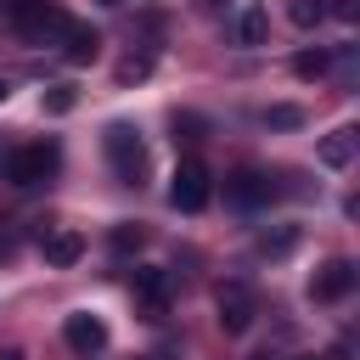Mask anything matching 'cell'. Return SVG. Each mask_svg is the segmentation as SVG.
I'll return each mask as SVG.
<instances>
[{"instance_id":"cell-23","label":"cell","mask_w":360,"mask_h":360,"mask_svg":"<svg viewBox=\"0 0 360 360\" xmlns=\"http://www.w3.org/2000/svg\"><path fill=\"white\" fill-rule=\"evenodd\" d=\"M0 101H6V73H0Z\"/></svg>"},{"instance_id":"cell-6","label":"cell","mask_w":360,"mask_h":360,"mask_svg":"<svg viewBox=\"0 0 360 360\" xmlns=\"http://www.w3.org/2000/svg\"><path fill=\"white\" fill-rule=\"evenodd\" d=\"M62 343H68L79 360H90V354H101V349H107V321H101V315H90V309H79V315H68V321H62Z\"/></svg>"},{"instance_id":"cell-22","label":"cell","mask_w":360,"mask_h":360,"mask_svg":"<svg viewBox=\"0 0 360 360\" xmlns=\"http://www.w3.org/2000/svg\"><path fill=\"white\" fill-rule=\"evenodd\" d=\"M0 360H22V354H17V349H6V354H0Z\"/></svg>"},{"instance_id":"cell-2","label":"cell","mask_w":360,"mask_h":360,"mask_svg":"<svg viewBox=\"0 0 360 360\" xmlns=\"http://www.w3.org/2000/svg\"><path fill=\"white\" fill-rule=\"evenodd\" d=\"M56 169H62V146H56V141H28V146H17V152L6 158V180L22 186V191H28V186H45Z\"/></svg>"},{"instance_id":"cell-7","label":"cell","mask_w":360,"mask_h":360,"mask_svg":"<svg viewBox=\"0 0 360 360\" xmlns=\"http://www.w3.org/2000/svg\"><path fill=\"white\" fill-rule=\"evenodd\" d=\"M6 11H11V22L28 34V39H45V34H62V11L51 6V0H6Z\"/></svg>"},{"instance_id":"cell-15","label":"cell","mask_w":360,"mask_h":360,"mask_svg":"<svg viewBox=\"0 0 360 360\" xmlns=\"http://www.w3.org/2000/svg\"><path fill=\"white\" fill-rule=\"evenodd\" d=\"M287 22L292 28H321L326 22V0H287Z\"/></svg>"},{"instance_id":"cell-11","label":"cell","mask_w":360,"mask_h":360,"mask_svg":"<svg viewBox=\"0 0 360 360\" xmlns=\"http://www.w3.org/2000/svg\"><path fill=\"white\" fill-rule=\"evenodd\" d=\"M56 39H62V56H68L73 68H84V62H96V51H101V34H96L90 22H73V17L62 22V34H56Z\"/></svg>"},{"instance_id":"cell-14","label":"cell","mask_w":360,"mask_h":360,"mask_svg":"<svg viewBox=\"0 0 360 360\" xmlns=\"http://www.w3.org/2000/svg\"><path fill=\"white\" fill-rule=\"evenodd\" d=\"M253 248H259L264 259H287V253L298 248V225H281V231H264V236H259Z\"/></svg>"},{"instance_id":"cell-12","label":"cell","mask_w":360,"mask_h":360,"mask_svg":"<svg viewBox=\"0 0 360 360\" xmlns=\"http://www.w3.org/2000/svg\"><path fill=\"white\" fill-rule=\"evenodd\" d=\"M231 39H236V45H248V51H253V45H264V39H270V11L248 0V6L231 17Z\"/></svg>"},{"instance_id":"cell-20","label":"cell","mask_w":360,"mask_h":360,"mask_svg":"<svg viewBox=\"0 0 360 360\" xmlns=\"http://www.w3.org/2000/svg\"><path fill=\"white\" fill-rule=\"evenodd\" d=\"M141 242H146L141 225H118V231H112V253H129V248H141Z\"/></svg>"},{"instance_id":"cell-10","label":"cell","mask_w":360,"mask_h":360,"mask_svg":"<svg viewBox=\"0 0 360 360\" xmlns=\"http://www.w3.org/2000/svg\"><path fill=\"white\" fill-rule=\"evenodd\" d=\"M39 253H45V264L68 270V264H79V253H84V231L56 225V231H45V236H39Z\"/></svg>"},{"instance_id":"cell-8","label":"cell","mask_w":360,"mask_h":360,"mask_svg":"<svg viewBox=\"0 0 360 360\" xmlns=\"http://www.w3.org/2000/svg\"><path fill=\"white\" fill-rule=\"evenodd\" d=\"M354 292V264L349 259H326L315 276H309V298L315 304H338V298H349Z\"/></svg>"},{"instance_id":"cell-1","label":"cell","mask_w":360,"mask_h":360,"mask_svg":"<svg viewBox=\"0 0 360 360\" xmlns=\"http://www.w3.org/2000/svg\"><path fill=\"white\" fill-rule=\"evenodd\" d=\"M101 152H107V163H112V174H118L124 186H141V174H146L141 129H129V124H107V129H101Z\"/></svg>"},{"instance_id":"cell-18","label":"cell","mask_w":360,"mask_h":360,"mask_svg":"<svg viewBox=\"0 0 360 360\" xmlns=\"http://www.w3.org/2000/svg\"><path fill=\"white\" fill-rule=\"evenodd\" d=\"M259 118H264L270 129H298V124H304V107H292V101H281V107H264Z\"/></svg>"},{"instance_id":"cell-9","label":"cell","mask_w":360,"mask_h":360,"mask_svg":"<svg viewBox=\"0 0 360 360\" xmlns=\"http://www.w3.org/2000/svg\"><path fill=\"white\" fill-rule=\"evenodd\" d=\"M169 298H174V276L158 270V264H141V270H135V304L158 321V315L169 309Z\"/></svg>"},{"instance_id":"cell-5","label":"cell","mask_w":360,"mask_h":360,"mask_svg":"<svg viewBox=\"0 0 360 360\" xmlns=\"http://www.w3.org/2000/svg\"><path fill=\"white\" fill-rule=\"evenodd\" d=\"M253 315H259L253 287H248V281H225V287H219V326H225L231 338H242V332L253 326Z\"/></svg>"},{"instance_id":"cell-13","label":"cell","mask_w":360,"mask_h":360,"mask_svg":"<svg viewBox=\"0 0 360 360\" xmlns=\"http://www.w3.org/2000/svg\"><path fill=\"white\" fill-rule=\"evenodd\" d=\"M315 158H321L326 169H349V163H354V129L343 124V129H332V135H321V146H315Z\"/></svg>"},{"instance_id":"cell-21","label":"cell","mask_w":360,"mask_h":360,"mask_svg":"<svg viewBox=\"0 0 360 360\" xmlns=\"http://www.w3.org/2000/svg\"><path fill=\"white\" fill-rule=\"evenodd\" d=\"M197 129H202L197 118H174V141H197Z\"/></svg>"},{"instance_id":"cell-24","label":"cell","mask_w":360,"mask_h":360,"mask_svg":"<svg viewBox=\"0 0 360 360\" xmlns=\"http://www.w3.org/2000/svg\"><path fill=\"white\" fill-rule=\"evenodd\" d=\"M101 6H124V0H101Z\"/></svg>"},{"instance_id":"cell-16","label":"cell","mask_w":360,"mask_h":360,"mask_svg":"<svg viewBox=\"0 0 360 360\" xmlns=\"http://www.w3.org/2000/svg\"><path fill=\"white\" fill-rule=\"evenodd\" d=\"M39 107H45L51 118H62V112H73V107H79V90H73V84H51V90L39 96Z\"/></svg>"},{"instance_id":"cell-17","label":"cell","mask_w":360,"mask_h":360,"mask_svg":"<svg viewBox=\"0 0 360 360\" xmlns=\"http://www.w3.org/2000/svg\"><path fill=\"white\" fill-rule=\"evenodd\" d=\"M146 73H152V56H146V51H129V56L118 62V73H112V79H118V84H141Z\"/></svg>"},{"instance_id":"cell-4","label":"cell","mask_w":360,"mask_h":360,"mask_svg":"<svg viewBox=\"0 0 360 360\" xmlns=\"http://www.w3.org/2000/svg\"><path fill=\"white\" fill-rule=\"evenodd\" d=\"M276 191H281V186H276L264 169H236V174H225V202H231V208H264Z\"/></svg>"},{"instance_id":"cell-19","label":"cell","mask_w":360,"mask_h":360,"mask_svg":"<svg viewBox=\"0 0 360 360\" xmlns=\"http://www.w3.org/2000/svg\"><path fill=\"white\" fill-rule=\"evenodd\" d=\"M326 68H332L326 51H304V56H292V73H298V79H321Z\"/></svg>"},{"instance_id":"cell-3","label":"cell","mask_w":360,"mask_h":360,"mask_svg":"<svg viewBox=\"0 0 360 360\" xmlns=\"http://www.w3.org/2000/svg\"><path fill=\"white\" fill-rule=\"evenodd\" d=\"M208 197H214V174H208L197 158H180V169L169 174V202H174L180 214H202Z\"/></svg>"}]
</instances>
